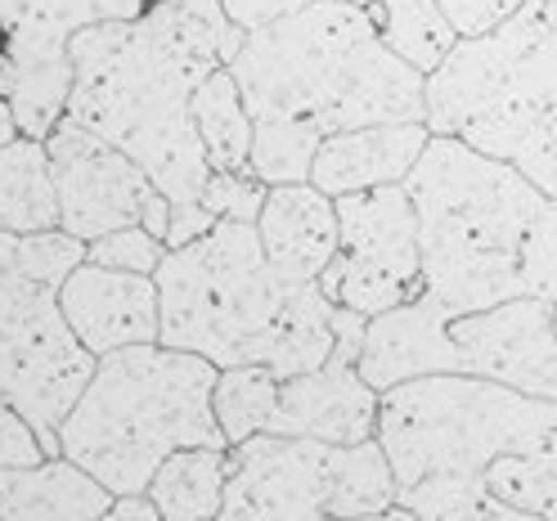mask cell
Returning <instances> with one entry per match:
<instances>
[{
  "label": "cell",
  "mask_w": 557,
  "mask_h": 521,
  "mask_svg": "<svg viewBox=\"0 0 557 521\" xmlns=\"http://www.w3.org/2000/svg\"><path fill=\"white\" fill-rule=\"evenodd\" d=\"M248 41L221 0H149L145 14L109 18L73 37V95L77 117L113 140L158 181L171 198L166 248L216 225L202 207L212 158L194 122V90L234 63Z\"/></svg>",
  "instance_id": "obj_1"
},
{
  "label": "cell",
  "mask_w": 557,
  "mask_h": 521,
  "mask_svg": "<svg viewBox=\"0 0 557 521\" xmlns=\"http://www.w3.org/2000/svg\"><path fill=\"white\" fill-rule=\"evenodd\" d=\"M230 73L257 122L252 176L310 181V162L337 131L428 122V73L405 63L356 0H315L248 32Z\"/></svg>",
  "instance_id": "obj_2"
},
{
  "label": "cell",
  "mask_w": 557,
  "mask_h": 521,
  "mask_svg": "<svg viewBox=\"0 0 557 521\" xmlns=\"http://www.w3.org/2000/svg\"><path fill=\"white\" fill-rule=\"evenodd\" d=\"M162 337L216 369L265 364L278 382L320 369L342 337V310L320 280H284L257 221H216L207 234L166 248L153 270Z\"/></svg>",
  "instance_id": "obj_3"
},
{
  "label": "cell",
  "mask_w": 557,
  "mask_h": 521,
  "mask_svg": "<svg viewBox=\"0 0 557 521\" xmlns=\"http://www.w3.org/2000/svg\"><path fill=\"white\" fill-rule=\"evenodd\" d=\"M557 427V400L476 373H423L382 392L377 441L396 472L392 517H512L485 485L495 459L527 455Z\"/></svg>",
  "instance_id": "obj_4"
},
{
  "label": "cell",
  "mask_w": 557,
  "mask_h": 521,
  "mask_svg": "<svg viewBox=\"0 0 557 521\" xmlns=\"http://www.w3.org/2000/svg\"><path fill=\"white\" fill-rule=\"evenodd\" d=\"M423 243V293L449 315L531 297L527 257L553 194L459 135H432L405 176Z\"/></svg>",
  "instance_id": "obj_5"
},
{
  "label": "cell",
  "mask_w": 557,
  "mask_h": 521,
  "mask_svg": "<svg viewBox=\"0 0 557 521\" xmlns=\"http://www.w3.org/2000/svg\"><path fill=\"white\" fill-rule=\"evenodd\" d=\"M216 373L207 356L166 342L99 356L95 377L59 423V455L86 468L103 491L139 495L176 449H230L212 409Z\"/></svg>",
  "instance_id": "obj_6"
},
{
  "label": "cell",
  "mask_w": 557,
  "mask_h": 521,
  "mask_svg": "<svg viewBox=\"0 0 557 521\" xmlns=\"http://www.w3.org/2000/svg\"><path fill=\"white\" fill-rule=\"evenodd\" d=\"M428 126L557 198V0H527L485 37H459L428 73Z\"/></svg>",
  "instance_id": "obj_7"
},
{
  "label": "cell",
  "mask_w": 557,
  "mask_h": 521,
  "mask_svg": "<svg viewBox=\"0 0 557 521\" xmlns=\"http://www.w3.org/2000/svg\"><path fill=\"white\" fill-rule=\"evenodd\" d=\"M86 261V243L46 230H0V400L27 413L46 455H59V423L95 377V356L63 320L59 288Z\"/></svg>",
  "instance_id": "obj_8"
},
{
  "label": "cell",
  "mask_w": 557,
  "mask_h": 521,
  "mask_svg": "<svg viewBox=\"0 0 557 521\" xmlns=\"http://www.w3.org/2000/svg\"><path fill=\"white\" fill-rule=\"evenodd\" d=\"M396 472L377 436L337 445L320 436L257 432L230 445L225 521H320L392 517Z\"/></svg>",
  "instance_id": "obj_9"
},
{
  "label": "cell",
  "mask_w": 557,
  "mask_h": 521,
  "mask_svg": "<svg viewBox=\"0 0 557 521\" xmlns=\"http://www.w3.org/2000/svg\"><path fill=\"white\" fill-rule=\"evenodd\" d=\"M145 10L149 0H0V95L14 103L18 131L46 140L63 122L82 27Z\"/></svg>",
  "instance_id": "obj_10"
},
{
  "label": "cell",
  "mask_w": 557,
  "mask_h": 521,
  "mask_svg": "<svg viewBox=\"0 0 557 521\" xmlns=\"http://www.w3.org/2000/svg\"><path fill=\"white\" fill-rule=\"evenodd\" d=\"M337 202V252L320 274V288L360 315H382L423 293V243L418 212L405 185H377L342 194Z\"/></svg>",
  "instance_id": "obj_11"
},
{
  "label": "cell",
  "mask_w": 557,
  "mask_h": 521,
  "mask_svg": "<svg viewBox=\"0 0 557 521\" xmlns=\"http://www.w3.org/2000/svg\"><path fill=\"white\" fill-rule=\"evenodd\" d=\"M46 149L59 189L63 234L82 243H95L126 225H149L158 238L171 234V198L113 140H103V135L63 113V122L46 135Z\"/></svg>",
  "instance_id": "obj_12"
},
{
  "label": "cell",
  "mask_w": 557,
  "mask_h": 521,
  "mask_svg": "<svg viewBox=\"0 0 557 521\" xmlns=\"http://www.w3.org/2000/svg\"><path fill=\"white\" fill-rule=\"evenodd\" d=\"M553 301L512 297L445 320L441 373H476L527 396L557 400V320Z\"/></svg>",
  "instance_id": "obj_13"
},
{
  "label": "cell",
  "mask_w": 557,
  "mask_h": 521,
  "mask_svg": "<svg viewBox=\"0 0 557 521\" xmlns=\"http://www.w3.org/2000/svg\"><path fill=\"white\" fill-rule=\"evenodd\" d=\"M364 328H369V315L346 306L342 310V337L333 346V356L320 369L278 382L274 419L265 432L320 436V441H337V445H356V441L377 436L382 392L369 387L364 373H360Z\"/></svg>",
  "instance_id": "obj_14"
},
{
  "label": "cell",
  "mask_w": 557,
  "mask_h": 521,
  "mask_svg": "<svg viewBox=\"0 0 557 521\" xmlns=\"http://www.w3.org/2000/svg\"><path fill=\"white\" fill-rule=\"evenodd\" d=\"M63 320L73 324L82 346L99 360L122 346L162 337V301L158 280L139 270H113L99 261H82L59 288Z\"/></svg>",
  "instance_id": "obj_15"
},
{
  "label": "cell",
  "mask_w": 557,
  "mask_h": 521,
  "mask_svg": "<svg viewBox=\"0 0 557 521\" xmlns=\"http://www.w3.org/2000/svg\"><path fill=\"white\" fill-rule=\"evenodd\" d=\"M428 140H432L428 122H373L356 131H337L310 162V185H320L329 198L377 185H405Z\"/></svg>",
  "instance_id": "obj_16"
},
{
  "label": "cell",
  "mask_w": 557,
  "mask_h": 521,
  "mask_svg": "<svg viewBox=\"0 0 557 521\" xmlns=\"http://www.w3.org/2000/svg\"><path fill=\"white\" fill-rule=\"evenodd\" d=\"M261 248L270 265L293 284L320 280L337 252V202L310 181L270 185L261 202Z\"/></svg>",
  "instance_id": "obj_17"
},
{
  "label": "cell",
  "mask_w": 557,
  "mask_h": 521,
  "mask_svg": "<svg viewBox=\"0 0 557 521\" xmlns=\"http://www.w3.org/2000/svg\"><path fill=\"white\" fill-rule=\"evenodd\" d=\"M113 491L73 459H46L27 468H0V521H95L109 517Z\"/></svg>",
  "instance_id": "obj_18"
},
{
  "label": "cell",
  "mask_w": 557,
  "mask_h": 521,
  "mask_svg": "<svg viewBox=\"0 0 557 521\" xmlns=\"http://www.w3.org/2000/svg\"><path fill=\"white\" fill-rule=\"evenodd\" d=\"M0 230L46 234L59 230V189L50 171V149L37 135L0 145Z\"/></svg>",
  "instance_id": "obj_19"
},
{
  "label": "cell",
  "mask_w": 557,
  "mask_h": 521,
  "mask_svg": "<svg viewBox=\"0 0 557 521\" xmlns=\"http://www.w3.org/2000/svg\"><path fill=\"white\" fill-rule=\"evenodd\" d=\"M225 459L230 449L216 445H189L166 455L149 481V495L166 521H207L221 517L225 499Z\"/></svg>",
  "instance_id": "obj_20"
},
{
  "label": "cell",
  "mask_w": 557,
  "mask_h": 521,
  "mask_svg": "<svg viewBox=\"0 0 557 521\" xmlns=\"http://www.w3.org/2000/svg\"><path fill=\"white\" fill-rule=\"evenodd\" d=\"M194 122H198V135L207 145V158H212V171H243L252 176V113L243 103V90L234 82L230 67L212 73L198 90H194Z\"/></svg>",
  "instance_id": "obj_21"
},
{
  "label": "cell",
  "mask_w": 557,
  "mask_h": 521,
  "mask_svg": "<svg viewBox=\"0 0 557 521\" xmlns=\"http://www.w3.org/2000/svg\"><path fill=\"white\" fill-rule=\"evenodd\" d=\"M491 495L512 512V517H548L557 521V427L548 432L544 445L527 449V455H504L485 472Z\"/></svg>",
  "instance_id": "obj_22"
},
{
  "label": "cell",
  "mask_w": 557,
  "mask_h": 521,
  "mask_svg": "<svg viewBox=\"0 0 557 521\" xmlns=\"http://www.w3.org/2000/svg\"><path fill=\"white\" fill-rule=\"evenodd\" d=\"M373 14H377V27H382V37H387V46L405 63H413L418 73H432L459 41V32L449 27L436 0H377Z\"/></svg>",
  "instance_id": "obj_23"
},
{
  "label": "cell",
  "mask_w": 557,
  "mask_h": 521,
  "mask_svg": "<svg viewBox=\"0 0 557 521\" xmlns=\"http://www.w3.org/2000/svg\"><path fill=\"white\" fill-rule=\"evenodd\" d=\"M274 400H278V377L265 364H230L216 373L212 409L230 445L265 432L274 419Z\"/></svg>",
  "instance_id": "obj_24"
},
{
  "label": "cell",
  "mask_w": 557,
  "mask_h": 521,
  "mask_svg": "<svg viewBox=\"0 0 557 521\" xmlns=\"http://www.w3.org/2000/svg\"><path fill=\"white\" fill-rule=\"evenodd\" d=\"M166 257V238H158L149 225H126L113 230L95 243H86V261L99 265H113V270H139V274H153Z\"/></svg>",
  "instance_id": "obj_25"
},
{
  "label": "cell",
  "mask_w": 557,
  "mask_h": 521,
  "mask_svg": "<svg viewBox=\"0 0 557 521\" xmlns=\"http://www.w3.org/2000/svg\"><path fill=\"white\" fill-rule=\"evenodd\" d=\"M265 181L243 176V171H212V181L202 189V207L216 221H257L265 202Z\"/></svg>",
  "instance_id": "obj_26"
},
{
  "label": "cell",
  "mask_w": 557,
  "mask_h": 521,
  "mask_svg": "<svg viewBox=\"0 0 557 521\" xmlns=\"http://www.w3.org/2000/svg\"><path fill=\"white\" fill-rule=\"evenodd\" d=\"M46 441L32 427L27 413L0 400V468H27V463H46Z\"/></svg>",
  "instance_id": "obj_27"
},
{
  "label": "cell",
  "mask_w": 557,
  "mask_h": 521,
  "mask_svg": "<svg viewBox=\"0 0 557 521\" xmlns=\"http://www.w3.org/2000/svg\"><path fill=\"white\" fill-rule=\"evenodd\" d=\"M436 5L459 37H485V32L508 23L527 0H436Z\"/></svg>",
  "instance_id": "obj_28"
},
{
  "label": "cell",
  "mask_w": 557,
  "mask_h": 521,
  "mask_svg": "<svg viewBox=\"0 0 557 521\" xmlns=\"http://www.w3.org/2000/svg\"><path fill=\"white\" fill-rule=\"evenodd\" d=\"M225 14L243 27V32H252L261 23H274V18H284L293 10H306V5H315V0H221ZM356 5H369L377 10V0H356Z\"/></svg>",
  "instance_id": "obj_29"
},
{
  "label": "cell",
  "mask_w": 557,
  "mask_h": 521,
  "mask_svg": "<svg viewBox=\"0 0 557 521\" xmlns=\"http://www.w3.org/2000/svg\"><path fill=\"white\" fill-rule=\"evenodd\" d=\"M109 517H139V521H158L162 512H158V504H153V495H149V491H139V495H113Z\"/></svg>",
  "instance_id": "obj_30"
},
{
  "label": "cell",
  "mask_w": 557,
  "mask_h": 521,
  "mask_svg": "<svg viewBox=\"0 0 557 521\" xmlns=\"http://www.w3.org/2000/svg\"><path fill=\"white\" fill-rule=\"evenodd\" d=\"M553 320H557V310H553Z\"/></svg>",
  "instance_id": "obj_31"
}]
</instances>
